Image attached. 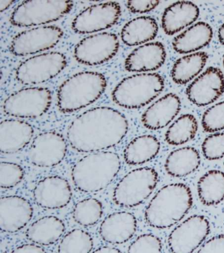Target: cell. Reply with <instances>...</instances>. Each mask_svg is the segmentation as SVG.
<instances>
[{"label":"cell","mask_w":224,"mask_h":253,"mask_svg":"<svg viewBox=\"0 0 224 253\" xmlns=\"http://www.w3.org/2000/svg\"><path fill=\"white\" fill-rule=\"evenodd\" d=\"M128 122L114 108L101 106L87 110L70 124V146L82 153L102 152L118 145L126 135Z\"/></svg>","instance_id":"obj_1"},{"label":"cell","mask_w":224,"mask_h":253,"mask_svg":"<svg viewBox=\"0 0 224 253\" xmlns=\"http://www.w3.org/2000/svg\"><path fill=\"white\" fill-rule=\"evenodd\" d=\"M193 202L189 186L182 183L167 184L149 202L145 211V221L154 228H170L188 213Z\"/></svg>","instance_id":"obj_2"},{"label":"cell","mask_w":224,"mask_h":253,"mask_svg":"<svg viewBox=\"0 0 224 253\" xmlns=\"http://www.w3.org/2000/svg\"><path fill=\"white\" fill-rule=\"evenodd\" d=\"M120 168V158L116 153L94 152L80 159L72 167V182L80 192H100L112 183Z\"/></svg>","instance_id":"obj_3"},{"label":"cell","mask_w":224,"mask_h":253,"mask_svg":"<svg viewBox=\"0 0 224 253\" xmlns=\"http://www.w3.org/2000/svg\"><path fill=\"white\" fill-rule=\"evenodd\" d=\"M108 82L102 74L82 72L68 78L57 91V106L62 113L78 111L96 102L106 91Z\"/></svg>","instance_id":"obj_4"},{"label":"cell","mask_w":224,"mask_h":253,"mask_svg":"<svg viewBox=\"0 0 224 253\" xmlns=\"http://www.w3.org/2000/svg\"><path fill=\"white\" fill-rule=\"evenodd\" d=\"M165 88L164 78L157 73H143L125 78L112 93L117 105L128 109L143 107L153 101Z\"/></svg>","instance_id":"obj_5"},{"label":"cell","mask_w":224,"mask_h":253,"mask_svg":"<svg viewBox=\"0 0 224 253\" xmlns=\"http://www.w3.org/2000/svg\"><path fill=\"white\" fill-rule=\"evenodd\" d=\"M159 180L155 169L146 167L131 170L117 184L113 192V202L122 208H135L152 194Z\"/></svg>","instance_id":"obj_6"},{"label":"cell","mask_w":224,"mask_h":253,"mask_svg":"<svg viewBox=\"0 0 224 253\" xmlns=\"http://www.w3.org/2000/svg\"><path fill=\"white\" fill-rule=\"evenodd\" d=\"M72 1H24L11 14L13 26L30 27L57 21L71 11Z\"/></svg>","instance_id":"obj_7"},{"label":"cell","mask_w":224,"mask_h":253,"mask_svg":"<svg viewBox=\"0 0 224 253\" xmlns=\"http://www.w3.org/2000/svg\"><path fill=\"white\" fill-rule=\"evenodd\" d=\"M52 92L46 87H28L10 95L3 102L6 115L23 119L41 117L52 105Z\"/></svg>","instance_id":"obj_8"},{"label":"cell","mask_w":224,"mask_h":253,"mask_svg":"<svg viewBox=\"0 0 224 253\" xmlns=\"http://www.w3.org/2000/svg\"><path fill=\"white\" fill-rule=\"evenodd\" d=\"M67 65V59L60 52L40 54L23 62L15 72L17 81L24 85H36L53 79Z\"/></svg>","instance_id":"obj_9"},{"label":"cell","mask_w":224,"mask_h":253,"mask_svg":"<svg viewBox=\"0 0 224 253\" xmlns=\"http://www.w3.org/2000/svg\"><path fill=\"white\" fill-rule=\"evenodd\" d=\"M211 226L204 216L187 218L177 225L169 235L168 245L171 253H193L209 236Z\"/></svg>","instance_id":"obj_10"},{"label":"cell","mask_w":224,"mask_h":253,"mask_svg":"<svg viewBox=\"0 0 224 253\" xmlns=\"http://www.w3.org/2000/svg\"><path fill=\"white\" fill-rule=\"evenodd\" d=\"M120 47L114 34L102 32L84 38L74 48V56L78 63L97 66L112 59Z\"/></svg>","instance_id":"obj_11"},{"label":"cell","mask_w":224,"mask_h":253,"mask_svg":"<svg viewBox=\"0 0 224 253\" xmlns=\"http://www.w3.org/2000/svg\"><path fill=\"white\" fill-rule=\"evenodd\" d=\"M67 143L61 134L56 131L42 132L34 138L28 150L30 164L38 168H50L64 160Z\"/></svg>","instance_id":"obj_12"},{"label":"cell","mask_w":224,"mask_h":253,"mask_svg":"<svg viewBox=\"0 0 224 253\" xmlns=\"http://www.w3.org/2000/svg\"><path fill=\"white\" fill-rule=\"evenodd\" d=\"M64 32L56 26H45L27 30L14 37L10 51L18 57L32 55L52 49L61 40Z\"/></svg>","instance_id":"obj_13"},{"label":"cell","mask_w":224,"mask_h":253,"mask_svg":"<svg viewBox=\"0 0 224 253\" xmlns=\"http://www.w3.org/2000/svg\"><path fill=\"white\" fill-rule=\"evenodd\" d=\"M121 7L115 1L90 6L73 20L72 29L76 33L87 34L110 29L120 19Z\"/></svg>","instance_id":"obj_14"},{"label":"cell","mask_w":224,"mask_h":253,"mask_svg":"<svg viewBox=\"0 0 224 253\" xmlns=\"http://www.w3.org/2000/svg\"><path fill=\"white\" fill-rule=\"evenodd\" d=\"M72 192L65 178L50 176L40 180L33 190L36 204L46 210H58L67 206L71 201Z\"/></svg>","instance_id":"obj_15"},{"label":"cell","mask_w":224,"mask_h":253,"mask_svg":"<svg viewBox=\"0 0 224 253\" xmlns=\"http://www.w3.org/2000/svg\"><path fill=\"white\" fill-rule=\"evenodd\" d=\"M224 93V76L219 68L210 67L187 87L188 99L197 106L209 105Z\"/></svg>","instance_id":"obj_16"},{"label":"cell","mask_w":224,"mask_h":253,"mask_svg":"<svg viewBox=\"0 0 224 253\" xmlns=\"http://www.w3.org/2000/svg\"><path fill=\"white\" fill-rule=\"evenodd\" d=\"M33 213L31 204L23 197L8 196L0 199V228L3 232H19L31 220Z\"/></svg>","instance_id":"obj_17"},{"label":"cell","mask_w":224,"mask_h":253,"mask_svg":"<svg viewBox=\"0 0 224 253\" xmlns=\"http://www.w3.org/2000/svg\"><path fill=\"white\" fill-rule=\"evenodd\" d=\"M138 228L136 216L131 212H113L101 224L99 234L102 240L111 244H122L128 242Z\"/></svg>","instance_id":"obj_18"},{"label":"cell","mask_w":224,"mask_h":253,"mask_svg":"<svg viewBox=\"0 0 224 253\" xmlns=\"http://www.w3.org/2000/svg\"><path fill=\"white\" fill-rule=\"evenodd\" d=\"M34 130L22 120H5L0 124V151L2 154L17 153L31 142Z\"/></svg>","instance_id":"obj_19"},{"label":"cell","mask_w":224,"mask_h":253,"mask_svg":"<svg viewBox=\"0 0 224 253\" xmlns=\"http://www.w3.org/2000/svg\"><path fill=\"white\" fill-rule=\"evenodd\" d=\"M166 58V50L161 42L144 44L127 57L125 68L130 72L154 71L164 64Z\"/></svg>","instance_id":"obj_20"},{"label":"cell","mask_w":224,"mask_h":253,"mask_svg":"<svg viewBox=\"0 0 224 253\" xmlns=\"http://www.w3.org/2000/svg\"><path fill=\"white\" fill-rule=\"evenodd\" d=\"M180 110L179 96L174 93H168L145 110L141 116V122L148 129H161L169 125Z\"/></svg>","instance_id":"obj_21"},{"label":"cell","mask_w":224,"mask_h":253,"mask_svg":"<svg viewBox=\"0 0 224 253\" xmlns=\"http://www.w3.org/2000/svg\"><path fill=\"white\" fill-rule=\"evenodd\" d=\"M199 13V7L192 2H175L165 10L162 17L163 31L167 35L172 36L195 23Z\"/></svg>","instance_id":"obj_22"},{"label":"cell","mask_w":224,"mask_h":253,"mask_svg":"<svg viewBox=\"0 0 224 253\" xmlns=\"http://www.w3.org/2000/svg\"><path fill=\"white\" fill-rule=\"evenodd\" d=\"M65 229V225L60 218L55 216H46L28 227L26 236L34 244L49 246L62 238Z\"/></svg>","instance_id":"obj_23"},{"label":"cell","mask_w":224,"mask_h":253,"mask_svg":"<svg viewBox=\"0 0 224 253\" xmlns=\"http://www.w3.org/2000/svg\"><path fill=\"white\" fill-rule=\"evenodd\" d=\"M213 37L211 26L199 22L179 34L173 39V49L179 54H188L209 45Z\"/></svg>","instance_id":"obj_24"},{"label":"cell","mask_w":224,"mask_h":253,"mask_svg":"<svg viewBox=\"0 0 224 253\" xmlns=\"http://www.w3.org/2000/svg\"><path fill=\"white\" fill-rule=\"evenodd\" d=\"M201 162V156L196 148L187 146L171 152L165 162V168L169 176L183 178L197 170Z\"/></svg>","instance_id":"obj_25"},{"label":"cell","mask_w":224,"mask_h":253,"mask_svg":"<svg viewBox=\"0 0 224 253\" xmlns=\"http://www.w3.org/2000/svg\"><path fill=\"white\" fill-rule=\"evenodd\" d=\"M161 150L158 138L144 134L134 138L124 150L125 162L130 166H139L157 157Z\"/></svg>","instance_id":"obj_26"},{"label":"cell","mask_w":224,"mask_h":253,"mask_svg":"<svg viewBox=\"0 0 224 253\" xmlns=\"http://www.w3.org/2000/svg\"><path fill=\"white\" fill-rule=\"evenodd\" d=\"M158 31V24L153 18L137 17L128 22L122 28L121 39L125 45H139L154 40Z\"/></svg>","instance_id":"obj_27"},{"label":"cell","mask_w":224,"mask_h":253,"mask_svg":"<svg viewBox=\"0 0 224 253\" xmlns=\"http://www.w3.org/2000/svg\"><path fill=\"white\" fill-rule=\"evenodd\" d=\"M199 198L207 206H216L224 200V172L211 170L202 176L197 183Z\"/></svg>","instance_id":"obj_28"},{"label":"cell","mask_w":224,"mask_h":253,"mask_svg":"<svg viewBox=\"0 0 224 253\" xmlns=\"http://www.w3.org/2000/svg\"><path fill=\"white\" fill-rule=\"evenodd\" d=\"M208 59L205 52H198L177 59L171 69V79L178 85L187 84L203 70Z\"/></svg>","instance_id":"obj_29"},{"label":"cell","mask_w":224,"mask_h":253,"mask_svg":"<svg viewBox=\"0 0 224 253\" xmlns=\"http://www.w3.org/2000/svg\"><path fill=\"white\" fill-rule=\"evenodd\" d=\"M197 130L198 122L195 116L184 114L169 126L165 134V140L169 145H182L193 140Z\"/></svg>","instance_id":"obj_30"},{"label":"cell","mask_w":224,"mask_h":253,"mask_svg":"<svg viewBox=\"0 0 224 253\" xmlns=\"http://www.w3.org/2000/svg\"><path fill=\"white\" fill-rule=\"evenodd\" d=\"M102 203L96 198H86L76 203L72 211L74 221L80 226H92L102 217Z\"/></svg>","instance_id":"obj_31"},{"label":"cell","mask_w":224,"mask_h":253,"mask_svg":"<svg viewBox=\"0 0 224 253\" xmlns=\"http://www.w3.org/2000/svg\"><path fill=\"white\" fill-rule=\"evenodd\" d=\"M94 248V240L88 232L80 229L70 231L61 239L58 253H90Z\"/></svg>","instance_id":"obj_32"},{"label":"cell","mask_w":224,"mask_h":253,"mask_svg":"<svg viewBox=\"0 0 224 253\" xmlns=\"http://www.w3.org/2000/svg\"><path fill=\"white\" fill-rule=\"evenodd\" d=\"M25 170L15 163H0V187L10 189L18 185L23 180Z\"/></svg>","instance_id":"obj_33"},{"label":"cell","mask_w":224,"mask_h":253,"mask_svg":"<svg viewBox=\"0 0 224 253\" xmlns=\"http://www.w3.org/2000/svg\"><path fill=\"white\" fill-rule=\"evenodd\" d=\"M202 126L207 132H219L224 129V101L206 110L202 118Z\"/></svg>","instance_id":"obj_34"},{"label":"cell","mask_w":224,"mask_h":253,"mask_svg":"<svg viewBox=\"0 0 224 253\" xmlns=\"http://www.w3.org/2000/svg\"><path fill=\"white\" fill-rule=\"evenodd\" d=\"M161 239L152 234L138 236L129 246L128 253H162Z\"/></svg>","instance_id":"obj_35"},{"label":"cell","mask_w":224,"mask_h":253,"mask_svg":"<svg viewBox=\"0 0 224 253\" xmlns=\"http://www.w3.org/2000/svg\"><path fill=\"white\" fill-rule=\"evenodd\" d=\"M204 157L210 161L224 157V132H217L208 136L202 144Z\"/></svg>","instance_id":"obj_36"},{"label":"cell","mask_w":224,"mask_h":253,"mask_svg":"<svg viewBox=\"0 0 224 253\" xmlns=\"http://www.w3.org/2000/svg\"><path fill=\"white\" fill-rule=\"evenodd\" d=\"M197 253H224V234L218 235L210 239Z\"/></svg>","instance_id":"obj_37"},{"label":"cell","mask_w":224,"mask_h":253,"mask_svg":"<svg viewBox=\"0 0 224 253\" xmlns=\"http://www.w3.org/2000/svg\"><path fill=\"white\" fill-rule=\"evenodd\" d=\"M160 1H128L127 7L133 13H148L155 9Z\"/></svg>","instance_id":"obj_38"},{"label":"cell","mask_w":224,"mask_h":253,"mask_svg":"<svg viewBox=\"0 0 224 253\" xmlns=\"http://www.w3.org/2000/svg\"><path fill=\"white\" fill-rule=\"evenodd\" d=\"M11 253H47L42 247L36 244H24L17 247Z\"/></svg>","instance_id":"obj_39"},{"label":"cell","mask_w":224,"mask_h":253,"mask_svg":"<svg viewBox=\"0 0 224 253\" xmlns=\"http://www.w3.org/2000/svg\"><path fill=\"white\" fill-rule=\"evenodd\" d=\"M92 253H122L118 249L112 248V247H102L98 248Z\"/></svg>","instance_id":"obj_40"},{"label":"cell","mask_w":224,"mask_h":253,"mask_svg":"<svg viewBox=\"0 0 224 253\" xmlns=\"http://www.w3.org/2000/svg\"><path fill=\"white\" fill-rule=\"evenodd\" d=\"M15 1H0V11L3 12L7 9Z\"/></svg>","instance_id":"obj_41"},{"label":"cell","mask_w":224,"mask_h":253,"mask_svg":"<svg viewBox=\"0 0 224 253\" xmlns=\"http://www.w3.org/2000/svg\"><path fill=\"white\" fill-rule=\"evenodd\" d=\"M219 40L222 45H224V23L219 30Z\"/></svg>","instance_id":"obj_42"},{"label":"cell","mask_w":224,"mask_h":253,"mask_svg":"<svg viewBox=\"0 0 224 253\" xmlns=\"http://www.w3.org/2000/svg\"><path fill=\"white\" fill-rule=\"evenodd\" d=\"M223 64H224V58Z\"/></svg>","instance_id":"obj_43"}]
</instances>
